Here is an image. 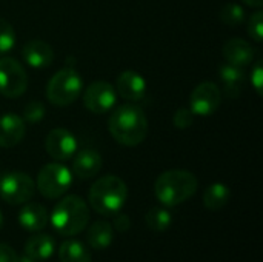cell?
Returning <instances> with one entry per match:
<instances>
[{
	"instance_id": "cell-27",
	"label": "cell",
	"mask_w": 263,
	"mask_h": 262,
	"mask_svg": "<svg viewBox=\"0 0 263 262\" xmlns=\"http://www.w3.org/2000/svg\"><path fill=\"white\" fill-rule=\"evenodd\" d=\"M248 34L254 42H262L263 37V12L259 9L251 14L248 20Z\"/></svg>"
},
{
	"instance_id": "cell-22",
	"label": "cell",
	"mask_w": 263,
	"mask_h": 262,
	"mask_svg": "<svg viewBox=\"0 0 263 262\" xmlns=\"http://www.w3.org/2000/svg\"><path fill=\"white\" fill-rule=\"evenodd\" d=\"M60 262H91V253L86 246L79 241H65L59 249Z\"/></svg>"
},
{
	"instance_id": "cell-26",
	"label": "cell",
	"mask_w": 263,
	"mask_h": 262,
	"mask_svg": "<svg viewBox=\"0 0 263 262\" xmlns=\"http://www.w3.org/2000/svg\"><path fill=\"white\" fill-rule=\"evenodd\" d=\"M45 105L39 100H31L23 110V120L29 124H37L45 117Z\"/></svg>"
},
{
	"instance_id": "cell-6",
	"label": "cell",
	"mask_w": 263,
	"mask_h": 262,
	"mask_svg": "<svg viewBox=\"0 0 263 262\" xmlns=\"http://www.w3.org/2000/svg\"><path fill=\"white\" fill-rule=\"evenodd\" d=\"M72 184V173L60 162H51L42 167L37 174L35 188L46 199L63 196Z\"/></svg>"
},
{
	"instance_id": "cell-24",
	"label": "cell",
	"mask_w": 263,
	"mask_h": 262,
	"mask_svg": "<svg viewBox=\"0 0 263 262\" xmlns=\"http://www.w3.org/2000/svg\"><path fill=\"white\" fill-rule=\"evenodd\" d=\"M15 39L17 36L12 25L6 19L0 17V56L12 51V48L15 46Z\"/></svg>"
},
{
	"instance_id": "cell-15",
	"label": "cell",
	"mask_w": 263,
	"mask_h": 262,
	"mask_svg": "<svg viewBox=\"0 0 263 262\" xmlns=\"http://www.w3.org/2000/svg\"><path fill=\"white\" fill-rule=\"evenodd\" d=\"M102 165H103L102 156L96 150L85 148L80 150L79 153L76 151L72 161V173L79 179H91L99 174Z\"/></svg>"
},
{
	"instance_id": "cell-16",
	"label": "cell",
	"mask_w": 263,
	"mask_h": 262,
	"mask_svg": "<svg viewBox=\"0 0 263 262\" xmlns=\"http://www.w3.org/2000/svg\"><path fill=\"white\" fill-rule=\"evenodd\" d=\"M254 48L250 42L240 37H233L223 45V57L228 63L245 68L254 60Z\"/></svg>"
},
{
	"instance_id": "cell-29",
	"label": "cell",
	"mask_w": 263,
	"mask_h": 262,
	"mask_svg": "<svg viewBox=\"0 0 263 262\" xmlns=\"http://www.w3.org/2000/svg\"><path fill=\"white\" fill-rule=\"evenodd\" d=\"M251 85L254 86V90L257 91L259 96L263 94V66H262V60H259L254 68L251 69Z\"/></svg>"
},
{
	"instance_id": "cell-19",
	"label": "cell",
	"mask_w": 263,
	"mask_h": 262,
	"mask_svg": "<svg viewBox=\"0 0 263 262\" xmlns=\"http://www.w3.org/2000/svg\"><path fill=\"white\" fill-rule=\"evenodd\" d=\"M54 239L49 235L45 233H39L31 236L26 244H25V255L35 259V261H45L48 258H51V255L54 253Z\"/></svg>"
},
{
	"instance_id": "cell-7",
	"label": "cell",
	"mask_w": 263,
	"mask_h": 262,
	"mask_svg": "<svg viewBox=\"0 0 263 262\" xmlns=\"http://www.w3.org/2000/svg\"><path fill=\"white\" fill-rule=\"evenodd\" d=\"M35 193V182L22 171H9L0 178V198L9 205L29 202Z\"/></svg>"
},
{
	"instance_id": "cell-9",
	"label": "cell",
	"mask_w": 263,
	"mask_h": 262,
	"mask_svg": "<svg viewBox=\"0 0 263 262\" xmlns=\"http://www.w3.org/2000/svg\"><path fill=\"white\" fill-rule=\"evenodd\" d=\"M117 102V93L114 85L105 80H96L83 91V105L94 114L109 113Z\"/></svg>"
},
{
	"instance_id": "cell-13",
	"label": "cell",
	"mask_w": 263,
	"mask_h": 262,
	"mask_svg": "<svg viewBox=\"0 0 263 262\" xmlns=\"http://www.w3.org/2000/svg\"><path fill=\"white\" fill-rule=\"evenodd\" d=\"M22 57L28 66L42 69V68L51 66V63L54 62V49L45 40L34 39L23 45Z\"/></svg>"
},
{
	"instance_id": "cell-21",
	"label": "cell",
	"mask_w": 263,
	"mask_h": 262,
	"mask_svg": "<svg viewBox=\"0 0 263 262\" xmlns=\"http://www.w3.org/2000/svg\"><path fill=\"white\" fill-rule=\"evenodd\" d=\"M230 196H231V191L228 185L222 182H214L208 185L203 193V205L211 212H219L228 204Z\"/></svg>"
},
{
	"instance_id": "cell-18",
	"label": "cell",
	"mask_w": 263,
	"mask_h": 262,
	"mask_svg": "<svg viewBox=\"0 0 263 262\" xmlns=\"http://www.w3.org/2000/svg\"><path fill=\"white\" fill-rule=\"evenodd\" d=\"M48 212L43 205L31 202L22 207L20 213H18V222L22 225V229L28 230V232H39L43 230L48 224Z\"/></svg>"
},
{
	"instance_id": "cell-11",
	"label": "cell",
	"mask_w": 263,
	"mask_h": 262,
	"mask_svg": "<svg viewBox=\"0 0 263 262\" xmlns=\"http://www.w3.org/2000/svg\"><path fill=\"white\" fill-rule=\"evenodd\" d=\"M45 150L57 162L68 161L77 151V139L66 128H54L45 139Z\"/></svg>"
},
{
	"instance_id": "cell-1",
	"label": "cell",
	"mask_w": 263,
	"mask_h": 262,
	"mask_svg": "<svg viewBox=\"0 0 263 262\" xmlns=\"http://www.w3.org/2000/svg\"><path fill=\"white\" fill-rule=\"evenodd\" d=\"M108 130L112 139L123 147H137L148 136V119L134 103H123L111 110Z\"/></svg>"
},
{
	"instance_id": "cell-4",
	"label": "cell",
	"mask_w": 263,
	"mask_h": 262,
	"mask_svg": "<svg viewBox=\"0 0 263 262\" xmlns=\"http://www.w3.org/2000/svg\"><path fill=\"white\" fill-rule=\"evenodd\" d=\"M89 221V208L86 202L76 195L65 196L57 202L51 213V224L62 236H74L85 230Z\"/></svg>"
},
{
	"instance_id": "cell-32",
	"label": "cell",
	"mask_w": 263,
	"mask_h": 262,
	"mask_svg": "<svg viewBox=\"0 0 263 262\" xmlns=\"http://www.w3.org/2000/svg\"><path fill=\"white\" fill-rule=\"evenodd\" d=\"M245 5L248 6H253V8H262L263 0H242Z\"/></svg>"
},
{
	"instance_id": "cell-8",
	"label": "cell",
	"mask_w": 263,
	"mask_h": 262,
	"mask_svg": "<svg viewBox=\"0 0 263 262\" xmlns=\"http://www.w3.org/2000/svg\"><path fill=\"white\" fill-rule=\"evenodd\" d=\"M28 88V74L20 62L12 57L0 59V94L17 99Z\"/></svg>"
},
{
	"instance_id": "cell-28",
	"label": "cell",
	"mask_w": 263,
	"mask_h": 262,
	"mask_svg": "<svg viewBox=\"0 0 263 262\" xmlns=\"http://www.w3.org/2000/svg\"><path fill=\"white\" fill-rule=\"evenodd\" d=\"M194 122V114L191 113L190 108H179L174 116H173V124L179 130H186L193 125Z\"/></svg>"
},
{
	"instance_id": "cell-23",
	"label": "cell",
	"mask_w": 263,
	"mask_h": 262,
	"mask_svg": "<svg viewBox=\"0 0 263 262\" xmlns=\"http://www.w3.org/2000/svg\"><path fill=\"white\" fill-rule=\"evenodd\" d=\"M145 221H146V225L149 230H154V232H166L173 222V218H171V213L166 210V208H162V207H154L151 208L146 216H145Z\"/></svg>"
},
{
	"instance_id": "cell-20",
	"label": "cell",
	"mask_w": 263,
	"mask_h": 262,
	"mask_svg": "<svg viewBox=\"0 0 263 262\" xmlns=\"http://www.w3.org/2000/svg\"><path fill=\"white\" fill-rule=\"evenodd\" d=\"M114 238V230L112 225L106 221H97L94 222L86 235L88 244L94 249V250H105L111 246Z\"/></svg>"
},
{
	"instance_id": "cell-30",
	"label": "cell",
	"mask_w": 263,
	"mask_h": 262,
	"mask_svg": "<svg viewBox=\"0 0 263 262\" xmlns=\"http://www.w3.org/2000/svg\"><path fill=\"white\" fill-rule=\"evenodd\" d=\"M0 262H18L15 250L6 244H0Z\"/></svg>"
},
{
	"instance_id": "cell-17",
	"label": "cell",
	"mask_w": 263,
	"mask_h": 262,
	"mask_svg": "<svg viewBox=\"0 0 263 262\" xmlns=\"http://www.w3.org/2000/svg\"><path fill=\"white\" fill-rule=\"evenodd\" d=\"M220 80L223 83V91L230 99H236L242 94L245 86V71L243 68L234 66L231 63H223L220 66Z\"/></svg>"
},
{
	"instance_id": "cell-31",
	"label": "cell",
	"mask_w": 263,
	"mask_h": 262,
	"mask_svg": "<svg viewBox=\"0 0 263 262\" xmlns=\"http://www.w3.org/2000/svg\"><path fill=\"white\" fill-rule=\"evenodd\" d=\"M131 227V221L126 215H117L116 213V218H114V229L119 230V232H126L129 230Z\"/></svg>"
},
{
	"instance_id": "cell-14",
	"label": "cell",
	"mask_w": 263,
	"mask_h": 262,
	"mask_svg": "<svg viewBox=\"0 0 263 262\" xmlns=\"http://www.w3.org/2000/svg\"><path fill=\"white\" fill-rule=\"evenodd\" d=\"M26 133L23 117L8 113L0 117V148H12L18 145Z\"/></svg>"
},
{
	"instance_id": "cell-3",
	"label": "cell",
	"mask_w": 263,
	"mask_h": 262,
	"mask_svg": "<svg viewBox=\"0 0 263 262\" xmlns=\"http://www.w3.org/2000/svg\"><path fill=\"white\" fill-rule=\"evenodd\" d=\"M128 199L126 184L114 174H106L97 179L88 193L91 208L103 216L116 215L122 210Z\"/></svg>"
},
{
	"instance_id": "cell-2",
	"label": "cell",
	"mask_w": 263,
	"mask_h": 262,
	"mask_svg": "<svg viewBox=\"0 0 263 262\" xmlns=\"http://www.w3.org/2000/svg\"><path fill=\"white\" fill-rule=\"evenodd\" d=\"M199 187L197 178L186 170L163 171L154 182V195L165 207H176L191 199Z\"/></svg>"
},
{
	"instance_id": "cell-25",
	"label": "cell",
	"mask_w": 263,
	"mask_h": 262,
	"mask_svg": "<svg viewBox=\"0 0 263 262\" xmlns=\"http://www.w3.org/2000/svg\"><path fill=\"white\" fill-rule=\"evenodd\" d=\"M243 19H245V11L237 3H227L220 9V20L228 26H237L243 22Z\"/></svg>"
},
{
	"instance_id": "cell-34",
	"label": "cell",
	"mask_w": 263,
	"mask_h": 262,
	"mask_svg": "<svg viewBox=\"0 0 263 262\" xmlns=\"http://www.w3.org/2000/svg\"><path fill=\"white\" fill-rule=\"evenodd\" d=\"M2 227H3V215L0 212V230H2Z\"/></svg>"
},
{
	"instance_id": "cell-12",
	"label": "cell",
	"mask_w": 263,
	"mask_h": 262,
	"mask_svg": "<svg viewBox=\"0 0 263 262\" xmlns=\"http://www.w3.org/2000/svg\"><path fill=\"white\" fill-rule=\"evenodd\" d=\"M114 88L122 99L128 102H139L146 94V80L140 73L126 69L117 76Z\"/></svg>"
},
{
	"instance_id": "cell-5",
	"label": "cell",
	"mask_w": 263,
	"mask_h": 262,
	"mask_svg": "<svg viewBox=\"0 0 263 262\" xmlns=\"http://www.w3.org/2000/svg\"><path fill=\"white\" fill-rule=\"evenodd\" d=\"M83 90V80L80 74L71 68L59 69L46 85V99L57 107H68L74 103Z\"/></svg>"
},
{
	"instance_id": "cell-10",
	"label": "cell",
	"mask_w": 263,
	"mask_h": 262,
	"mask_svg": "<svg viewBox=\"0 0 263 262\" xmlns=\"http://www.w3.org/2000/svg\"><path fill=\"white\" fill-rule=\"evenodd\" d=\"M222 103V91L214 82L199 83L190 94V110L194 116H211Z\"/></svg>"
},
{
	"instance_id": "cell-33",
	"label": "cell",
	"mask_w": 263,
	"mask_h": 262,
	"mask_svg": "<svg viewBox=\"0 0 263 262\" xmlns=\"http://www.w3.org/2000/svg\"><path fill=\"white\" fill-rule=\"evenodd\" d=\"M18 262H37L35 259H32V258H29V256H22V258H18Z\"/></svg>"
}]
</instances>
